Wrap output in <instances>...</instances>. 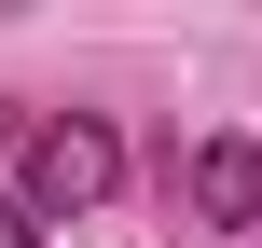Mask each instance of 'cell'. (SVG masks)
Here are the masks:
<instances>
[{
	"label": "cell",
	"instance_id": "cell-2",
	"mask_svg": "<svg viewBox=\"0 0 262 248\" xmlns=\"http://www.w3.org/2000/svg\"><path fill=\"white\" fill-rule=\"evenodd\" d=\"M180 193H193L207 235H262V138H235V124L193 138V152H180Z\"/></svg>",
	"mask_w": 262,
	"mask_h": 248
},
{
	"label": "cell",
	"instance_id": "cell-1",
	"mask_svg": "<svg viewBox=\"0 0 262 248\" xmlns=\"http://www.w3.org/2000/svg\"><path fill=\"white\" fill-rule=\"evenodd\" d=\"M124 193V138L97 124V110H28V138H14V207L28 221H97Z\"/></svg>",
	"mask_w": 262,
	"mask_h": 248
},
{
	"label": "cell",
	"instance_id": "cell-3",
	"mask_svg": "<svg viewBox=\"0 0 262 248\" xmlns=\"http://www.w3.org/2000/svg\"><path fill=\"white\" fill-rule=\"evenodd\" d=\"M0 248H41V221H28V207H14V193H0Z\"/></svg>",
	"mask_w": 262,
	"mask_h": 248
}]
</instances>
